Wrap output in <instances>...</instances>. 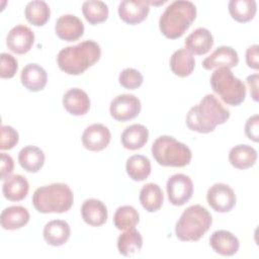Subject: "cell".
I'll use <instances>...</instances> for the list:
<instances>
[{"mask_svg":"<svg viewBox=\"0 0 259 259\" xmlns=\"http://www.w3.org/2000/svg\"><path fill=\"white\" fill-rule=\"evenodd\" d=\"M258 45L250 46L246 51V63L248 67L258 70L259 69V63H258Z\"/></svg>","mask_w":259,"mask_h":259,"instance_id":"40","label":"cell"},{"mask_svg":"<svg viewBox=\"0 0 259 259\" xmlns=\"http://www.w3.org/2000/svg\"><path fill=\"white\" fill-rule=\"evenodd\" d=\"M229 118L230 110L213 94H206L198 104L189 109L186 115V125L193 132L208 134Z\"/></svg>","mask_w":259,"mask_h":259,"instance_id":"1","label":"cell"},{"mask_svg":"<svg viewBox=\"0 0 259 259\" xmlns=\"http://www.w3.org/2000/svg\"><path fill=\"white\" fill-rule=\"evenodd\" d=\"M33 42V31L23 24H17L12 27L6 37V45L8 49L18 55H23L29 52Z\"/></svg>","mask_w":259,"mask_h":259,"instance_id":"11","label":"cell"},{"mask_svg":"<svg viewBox=\"0 0 259 259\" xmlns=\"http://www.w3.org/2000/svg\"><path fill=\"white\" fill-rule=\"evenodd\" d=\"M149 139L148 128L140 123H134L126 126L120 136L122 146L131 151L143 148Z\"/></svg>","mask_w":259,"mask_h":259,"instance_id":"22","label":"cell"},{"mask_svg":"<svg viewBox=\"0 0 259 259\" xmlns=\"http://www.w3.org/2000/svg\"><path fill=\"white\" fill-rule=\"evenodd\" d=\"M22 85L31 92H37L45 88L48 81L46 70L37 64H27L20 73Z\"/></svg>","mask_w":259,"mask_h":259,"instance_id":"17","label":"cell"},{"mask_svg":"<svg viewBox=\"0 0 259 259\" xmlns=\"http://www.w3.org/2000/svg\"><path fill=\"white\" fill-rule=\"evenodd\" d=\"M210 86L228 105L238 106L246 98V86L233 72L226 68H218L210 76Z\"/></svg>","mask_w":259,"mask_h":259,"instance_id":"7","label":"cell"},{"mask_svg":"<svg viewBox=\"0 0 259 259\" xmlns=\"http://www.w3.org/2000/svg\"><path fill=\"white\" fill-rule=\"evenodd\" d=\"M143 246V238L138 230L135 228L124 230L117 239L118 252L127 257L136 252H139Z\"/></svg>","mask_w":259,"mask_h":259,"instance_id":"29","label":"cell"},{"mask_svg":"<svg viewBox=\"0 0 259 259\" xmlns=\"http://www.w3.org/2000/svg\"><path fill=\"white\" fill-rule=\"evenodd\" d=\"M164 201L163 191L156 183L145 184L140 191V202L149 212H155L161 208Z\"/></svg>","mask_w":259,"mask_h":259,"instance_id":"27","label":"cell"},{"mask_svg":"<svg viewBox=\"0 0 259 259\" xmlns=\"http://www.w3.org/2000/svg\"><path fill=\"white\" fill-rule=\"evenodd\" d=\"M83 221L92 227H99L105 224L108 212L105 204L96 198L86 199L81 206Z\"/></svg>","mask_w":259,"mask_h":259,"instance_id":"20","label":"cell"},{"mask_svg":"<svg viewBox=\"0 0 259 259\" xmlns=\"http://www.w3.org/2000/svg\"><path fill=\"white\" fill-rule=\"evenodd\" d=\"M18 162L22 169L27 172H38L45 163V154L42 150L35 146H26L18 154Z\"/></svg>","mask_w":259,"mask_h":259,"instance_id":"26","label":"cell"},{"mask_svg":"<svg viewBox=\"0 0 259 259\" xmlns=\"http://www.w3.org/2000/svg\"><path fill=\"white\" fill-rule=\"evenodd\" d=\"M256 160L257 152L249 145H237L229 153V161L237 169L251 168L256 163Z\"/></svg>","mask_w":259,"mask_h":259,"instance_id":"25","label":"cell"},{"mask_svg":"<svg viewBox=\"0 0 259 259\" xmlns=\"http://www.w3.org/2000/svg\"><path fill=\"white\" fill-rule=\"evenodd\" d=\"M63 105L70 114L80 116L88 112L90 108V99L84 90L80 88H72L64 94Z\"/></svg>","mask_w":259,"mask_h":259,"instance_id":"18","label":"cell"},{"mask_svg":"<svg viewBox=\"0 0 259 259\" xmlns=\"http://www.w3.org/2000/svg\"><path fill=\"white\" fill-rule=\"evenodd\" d=\"M42 235L45 241L49 245L59 247L69 240L71 228L69 224L63 220H54L45 226Z\"/></svg>","mask_w":259,"mask_h":259,"instance_id":"21","label":"cell"},{"mask_svg":"<svg viewBox=\"0 0 259 259\" xmlns=\"http://www.w3.org/2000/svg\"><path fill=\"white\" fill-rule=\"evenodd\" d=\"M126 173L135 181H143L151 174V162L143 155H134L126 160Z\"/></svg>","mask_w":259,"mask_h":259,"instance_id":"30","label":"cell"},{"mask_svg":"<svg viewBox=\"0 0 259 259\" xmlns=\"http://www.w3.org/2000/svg\"><path fill=\"white\" fill-rule=\"evenodd\" d=\"M245 134L248 139L253 142H258L259 140V116L258 114H254L249 117L245 124Z\"/></svg>","mask_w":259,"mask_h":259,"instance_id":"38","label":"cell"},{"mask_svg":"<svg viewBox=\"0 0 259 259\" xmlns=\"http://www.w3.org/2000/svg\"><path fill=\"white\" fill-rule=\"evenodd\" d=\"M169 201L176 206L185 204L193 194V183L189 176L177 173L172 175L166 184Z\"/></svg>","mask_w":259,"mask_h":259,"instance_id":"8","label":"cell"},{"mask_svg":"<svg viewBox=\"0 0 259 259\" xmlns=\"http://www.w3.org/2000/svg\"><path fill=\"white\" fill-rule=\"evenodd\" d=\"M195 67V60L191 53L185 49H179L170 58V68L179 77L189 76Z\"/></svg>","mask_w":259,"mask_h":259,"instance_id":"28","label":"cell"},{"mask_svg":"<svg viewBox=\"0 0 259 259\" xmlns=\"http://www.w3.org/2000/svg\"><path fill=\"white\" fill-rule=\"evenodd\" d=\"M150 12L146 0H123L118 5V15L127 24H138L144 21Z\"/></svg>","mask_w":259,"mask_h":259,"instance_id":"13","label":"cell"},{"mask_svg":"<svg viewBox=\"0 0 259 259\" xmlns=\"http://www.w3.org/2000/svg\"><path fill=\"white\" fill-rule=\"evenodd\" d=\"M1 65H0V76L3 79L12 78L18 69L17 60L10 54L2 53L0 55Z\"/></svg>","mask_w":259,"mask_h":259,"instance_id":"36","label":"cell"},{"mask_svg":"<svg viewBox=\"0 0 259 259\" xmlns=\"http://www.w3.org/2000/svg\"><path fill=\"white\" fill-rule=\"evenodd\" d=\"M139 221L140 214L138 210L131 205L119 206L113 215V224L120 231L135 228Z\"/></svg>","mask_w":259,"mask_h":259,"instance_id":"34","label":"cell"},{"mask_svg":"<svg viewBox=\"0 0 259 259\" xmlns=\"http://www.w3.org/2000/svg\"><path fill=\"white\" fill-rule=\"evenodd\" d=\"M246 81L250 87L251 97L254 101H258V74L248 76Z\"/></svg>","mask_w":259,"mask_h":259,"instance_id":"41","label":"cell"},{"mask_svg":"<svg viewBox=\"0 0 259 259\" xmlns=\"http://www.w3.org/2000/svg\"><path fill=\"white\" fill-rule=\"evenodd\" d=\"M185 50L194 55H204L210 51L213 46V36L210 31L204 27H198L193 30L184 41Z\"/></svg>","mask_w":259,"mask_h":259,"instance_id":"19","label":"cell"},{"mask_svg":"<svg viewBox=\"0 0 259 259\" xmlns=\"http://www.w3.org/2000/svg\"><path fill=\"white\" fill-rule=\"evenodd\" d=\"M209 245L220 255L232 256L236 254L240 248L238 238L229 231L219 230L211 234Z\"/></svg>","mask_w":259,"mask_h":259,"instance_id":"16","label":"cell"},{"mask_svg":"<svg viewBox=\"0 0 259 259\" xmlns=\"http://www.w3.org/2000/svg\"><path fill=\"white\" fill-rule=\"evenodd\" d=\"M14 168V162L11 156L5 153H1V180H5L12 173Z\"/></svg>","mask_w":259,"mask_h":259,"instance_id":"39","label":"cell"},{"mask_svg":"<svg viewBox=\"0 0 259 259\" xmlns=\"http://www.w3.org/2000/svg\"><path fill=\"white\" fill-rule=\"evenodd\" d=\"M29 221L28 210L21 205H12L4 208L0 215L1 226L5 230H17L24 227Z\"/></svg>","mask_w":259,"mask_h":259,"instance_id":"24","label":"cell"},{"mask_svg":"<svg viewBox=\"0 0 259 259\" xmlns=\"http://www.w3.org/2000/svg\"><path fill=\"white\" fill-rule=\"evenodd\" d=\"M82 12L90 24L104 22L108 17L107 5L99 0H88L82 4Z\"/></svg>","mask_w":259,"mask_h":259,"instance_id":"33","label":"cell"},{"mask_svg":"<svg viewBox=\"0 0 259 259\" xmlns=\"http://www.w3.org/2000/svg\"><path fill=\"white\" fill-rule=\"evenodd\" d=\"M57 35L66 41L79 39L84 33V24L74 14H64L58 18L55 25Z\"/></svg>","mask_w":259,"mask_h":259,"instance_id":"14","label":"cell"},{"mask_svg":"<svg viewBox=\"0 0 259 259\" xmlns=\"http://www.w3.org/2000/svg\"><path fill=\"white\" fill-rule=\"evenodd\" d=\"M100 57V46L92 39H86L76 46L62 49L57 56V63L63 72L69 75H80L97 63Z\"/></svg>","mask_w":259,"mask_h":259,"instance_id":"2","label":"cell"},{"mask_svg":"<svg viewBox=\"0 0 259 259\" xmlns=\"http://www.w3.org/2000/svg\"><path fill=\"white\" fill-rule=\"evenodd\" d=\"M111 139V134L107 126L102 123H93L87 126L82 135V144L85 149L98 152L105 149Z\"/></svg>","mask_w":259,"mask_h":259,"instance_id":"12","label":"cell"},{"mask_svg":"<svg viewBox=\"0 0 259 259\" xmlns=\"http://www.w3.org/2000/svg\"><path fill=\"white\" fill-rule=\"evenodd\" d=\"M239 64L238 53L232 47L221 46L217 48L210 56L202 61V67L205 70H212L214 68L226 67L228 69L234 68Z\"/></svg>","mask_w":259,"mask_h":259,"instance_id":"15","label":"cell"},{"mask_svg":"<svg viewBox=\"0 0 259 259\" xmlns=\"http://www.w3.org/2000/svg\"><path fill=\"white\" fill-rule=\"evenodd\" d=\"M140 99L133 94H121L112 99L109 106L110 115L118 121L133 119L141 112Z\"/></svg>","mask_w":259,"mask_h":259,"instance_id":"9","label":"cell"},{"mask_svg":"<svg viewBox=\"0 0 259 259\" xmlns=\"http://www.w3.org/2000/svg\"><path fill=\"white\" fill-rule=\"evenodd\" d=\"M211 223V214L205 207L200 204L190 205L176 223V237L183 242L198 241L208 231Z\"/></svg>","mask_w":259,"mask_h":259,"instance_id":"5","label":"cell"},{"mask_svg":"<svg viewBox=\"0 0 259 259\" xmlns=\"http://www.w3.org/2000/svg\"><path fill=\"white\" fill-rule=\"evenodd\" d=\"M195 17L196 7L191 1H173L160 16L159 28L167 38L175 39L184 34Z\"/></svg>","mask_w":259,"mask_h":259,"instance_id":"3","label":"cell"},{"mask_svg":"<svg viewBox=\"0 0 259 259\" xmlns=\"http://www.w3.org/2000/svg\"><path fill=\"white\" fill-rule=\"evenodd\" d=\"M25 18L34 26H41L47 23L50 18L51 10L47 2L34 0L27 3L24 10Z\"/></svg>","mask_w":259,"mask_h":259,"instance_id":"32","label":"cell"},{"mask_svg":"<svg viewBox=\"0 0 259 259\" xmlns=\"http://www.w3.org/2000/svg\"><path fill=\"white\" fill-rule=\"evenodd\" d=\"M29 184L22 175L15 174L4 180L2 192L6 199L11 201H20L24 199L28 193Z\"/></svg>","mask_w":259,"mask_h":259,"instance_id":"23","label":"cell"},{"mask_svg":"<svg viewBox=\"0 0 259 259\" xmlns=\"http://www.w3.org/2000/svg\"><path fill=\"white\" fill-rule=\"evenodd\" d=\"M206 200L213 210L228 212L236 204V194L229 185L215 183L207 190Z\"/></svg>","mask_w":259,"mask_h":259,"instance_id":"10","label":"cell"},{"mask_svg":"<svg viewBox=\"0 0 259 259\" xmlns=\"http://www.w3.org/2000/svg\"><path fill=\"white\" fill-rule=\"evenodd\" d=\"M34 208L41 213L68 211L74 202V194L65 183H52L38 187L32 195Z\"/></svg>","mask_w":259,"mask_h":259,"instance_id":"4","label":"cell"},{"mask_svg":"<svg viewBox=\"0 0 259 259\" xmlns=\"http://www.w3.org/2000/svg\"><path fill=\"white\" fill-rule=\"evenodd\" d=\"M118 81L119 84L126 89H137L142 85L144 77L138 70L126 68L120 72Z\"/></svg>","mask_w":259,"mask_h":259,"instance_id":"35","label":"cell"},{"mask_svg":"<svg viewBox=\"0 0 259 259\" xmlns=\"http://www.w3.org/2000/svg\"><path fill=\"white\" fill-rule=\"evenodd\" d=\"M257 11L255 0H231L229 2V12L236 21L245 23L254 18Z\"/></svg>","mask_w":259,"mask_h":259,"instance_id":"31","label":"cell"},{"mask_svg":"<svg viewBox=\"0 0 259 259\" xmlns=\"http://www.w3.org/2000/svg\"><path fill=\"white\" fill-rule=\"evenodd\" d=\"M19 141V136L16 130H14L10 125H2L1 126V150H10L14 146L17 145Z\"/></svg>","mask_w":259,"mask_h":259,"instance_id":"37","label":"cell"},{"mask_svg":"<svg viewBox=\"0 0 259 259\" xmlns=\"http://www.w3.org/2000/svg\"><path fill=\"white\" fill-rule=\"evenodd\" d=\"M152 155L165 167H184L191 161L190 149L170 136L159 137L152 145Z\"/></svg>","mask_w":259,"mask_h":259,"instance_id":"6","label":"cell"}]
</instances>
